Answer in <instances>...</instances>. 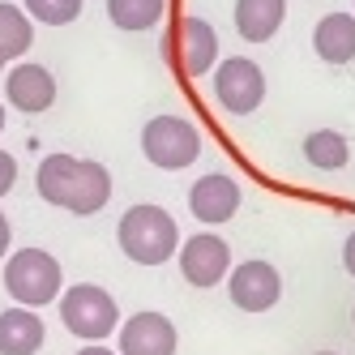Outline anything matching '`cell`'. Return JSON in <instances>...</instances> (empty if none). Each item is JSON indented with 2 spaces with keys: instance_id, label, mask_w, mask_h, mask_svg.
<instances>
[{
  "instance_id": "24",
  "label": "cell",
  "mask_w": 355,
  "mask_h": 355,
  "mask_svg": "<svg viewBox=\"0 0 355 355\" xmlns=\"http://www.w3.org/2000/svg\"><path fill=\"white\" fill-rule=\"evenodd\" d=\"M5 116H9V112H5V98H0V133H5Z\"/></svg>"
},
{
  "instance_id": "15",
  "label": "cell",
  "mask_w": 355,
  "mask_h": 355,
  "mask_svg": "<svg viewBox=\"0 0 355 355\" xmlns=\"http://www.w3.org/2000/svg\"><path fill=\"white\" fill-rule=\"evenodd\" d=\"M313 52L325 64H351L355 60V13H325L313 26Z\"/></svg>"
},
{
  "instance_id": "1",
  "label": "cell",
  "mask_w": 355,
  "mask_h": 355,
  "mask_svg": "<svg viewBox=\"0 0 355 355\" xmlns=\"http://www.w3.org/2000/svg\"><path fill=\"white\" fill-rule=\"evenodd\" d=\"M35 189L47 206L69 210L78 218L98 214L112 201V171L94 159H73V155H47L35 167Z\"/></svg>"
},
{
  "instance_id": "13",
  "label": "cell",
  "mask_w": 355,
  "mask_h": 355,
  "mask_svg": "<svg viewBox=\"0 0 355 355\" xmlns=\"http://www.w3.org/2000/svg\"><path fill=\"white\" fill-rule=\"evenodd\" d=\"M43 343H47V325L35 309L13 304V309L0 313V355H35L43 351Z\"/></svg>"
},
{
  "instance_id": "17",
  "label": "cell",
  "mask_w": 355,
  "mask_h": 355,
  "mask_svg": "<svg viewBox=\"0 0 355 355\" xmlns=\"http://www.w3.org/2000/svg\"><path fill=\"white\" fill-rule=\"evenodd\" d=\"M167 13V0H107V21L124 35L155 31Z\"/></svg>"
},
{
  "instance_id": "10",
  "label": "cell",
  "mask_w": 355,
  "mask_h": 355,
  "mask_svg": "<svg viewBox=\"0 0 355 355\" xmlns=\"http://www.w3.org/2000/svg\"><path fill=\"white\" fill-rule=\"evenodd\" d=\"M175 347H180V334H175L171 317H163L155 309L133 313L116 329V351L120 355H175Z\"/></svg>"
},
{
  "instance_id": "6",
  "label": "cell",
  "mask_w": 355,
  "mask_h": 355,
  "mask_svg": "<svg viewBox=\"0 0 355 355\" xmlns=\"http://www.w3.org/2000/svg\"><path fill=\"white\" fill-rule=\"evenodd\" d=\"M141 155L159 171H184L201 159V133L184 116H155L141 124Z\"/></svg>"
},
{
  "instance_id": "14",
  "label": "cell",
  "mask_w": 355,
  "mask_h": 355,
  "mask_svg": "<svg viewBox=\"0 0 355 355\" xmlns=\"http://www.w3.org/2000/svg\"><path fill=\"white\" fill-rule=\"evenodd\" d=\"M236 35L248 43H270L287 21V0H236Z\"/></svg>"
},
{
  "instance_id": "8",
  "label": "cell",
  "mask_w": 355,
  "mask_h": 355,
  "mask_svg": "<svg viewBox=\"0 0 355 355\" xmlns=\"http://www.w3.org/2000/svg\"><path fill=\"white\" fill-rule=\"evenodd\" d=\"M175 261H180V274H184L189 287L210 291V287L227 283V274H232V248H227V240L214 236V232H197V236H189L180 244Z\"/></svg>"
},
{
  "instance_id": "16",
  "label": "cell",
  "mask_w": 355,
  "mask_h": 355,
  "mask_svg": "<svg viewBox=\"0 0 355 355\" xmlns=\"http://www.w3.org/2000/svg\"><path fill=\"white\" fill-rule=\"evenodd\" d=\"M35 47V21L21 5L0 0V64H17L26 60Z\"/></svg>"
},
{
  "instance_id": "19",
  "label": "cell",
  "mask_w": 355,
  "mask_h": 355,
  "mask_svg": "<svg viewBox=\"0 0 355 355\" xmlns=\"http://www.w3.org/2000/svg\"><path fill=\"white\" fill-rule=\"evenodd\" d=\"M86 0H21V9L31 13V21L39 26H69V21L82 17Z\"/></svg>"
},
{
  "instance_id": "2",
  "label": "cell",
  "mask_w": 355,
  "mask_h": 355,
  "mask_svg": "<svg viewBox=\"0 0 355 355\" xmlns=\"http://www.w3.org/2000/svg\"><path fill=\"white\" fill-rule=\"evenodd\" d=\"M116 244L120 252L129 257L133 266H167L175 252H180V227H175V218L155 206V201H137V206H129L120 214L116 223Z\"/></svg>"
},
{
  "instance_id": "20",
  "label": "cell",
  "mask_w": 355,
  "mask_h": 355,
  "mask_svg": "<svg viewBox=\"0 0 355 355\" xmlns=\"http://www.w3.org/2000/svg\"><path fill=\"white\" fill-rule=\"evenodd\" d=\"M13 184H17V159L9 150H0V197H9Z\"/></svg>"
},
{
  "instance_id": "18",
  "label": "cell",
  "mask_w": 355,
  "mask_h": 355,
  "mask_svg": "<svg viewBox=\"0 0 355 355\" xmlns=\"http://www.w3.org/2000/svg\"><path fill=\"white\" fill-rule=\"evenodd\" d=\"M304 159H309V167H317V171H343L347 159H351V146L334 129H317V133L304 137Z\"/></svg>"
},
{
  "instance_id": "23",
  "label": "cell",
  "mask_w": 355,
  "mask_h": 355,
  "mask_svg": "<svg viewBox=\"0 0 355 355\" xmlns=\"http://www.w3.org/2000/svg\"><path fill=\"white\" fill-rule=\"evenodd\" d=\"M73 355H120V351H112V347H103V343H82Z\"/></svg>"
},
{
  "instance_id": "12",
  "label": "cell",
  "mask_w": 355,
  "mask_h": 355,
  "mask_svg": "<svg viewBox=\"0 0 355 355\" xmlns=\"http://www.w3.org/2000/svg\"><path fill=\"white\" fill-rule=\"evenodd\" d=\"M189 210L201 227H223L232 223L240 210V184L223 171H206L201 180L189 189Z\"/></svg>"
},
{
  "instance_id": "11",
  "label": "cell",
  "mask_w": 355,
  "mask_h": 355,
  "mask_svg": "<svg viewBox=\"0 0 355 355\" xmlns=\"http://www.w3.org/2000/svg\"><path fill=\"white\" fill-rule=\"evenodd\" d=\"M5 103L26 116H43L56 103V73L35 60H17L5 73Z\"/></svg>"
},
{
  "instance_id": "26",
  "label": "cell",
  "mask_w": 355,
  "mask_h": 355,
  "mask_svg": "<svg viewBox=\"0 0 355 355\" xmlns=\"http://www.w3.org/2000/svg\"><path fill=\"white\" fill-rule=\"evenodd\" d=\"M351 325H355V309H351Z\"/></svg>"
},
{
  "instance_id": "21",
  "label": "cell",
  "mask_w": 355,
  "mask_h": 355,
  "mask_svg": "<svg viewBox=\"0 0 355 355\" xmlns=\"http://www.w3.org/2000/svg\"><path fill=\"white\" fill-rule=\"evenodd\" d=\"M13 252V227H9V218H5V210H0V261H5Z\"/></svg>"
},
{
  "instance_id": "22",
  "label": "cell",
  "mask_w": 355,
  "mask_h": 355,
  "mask_svg": "<svg viewBox=\"0 0 355 355\" xmlns=\"http://www.w3.org/2000/svg\"><path fill=\"white\" fill-rule=\"evenodd\" d=\"M343 266H347V274L355 278V232L347 236V244H343Z\"/></svg>"
},
{
  "instance_id": "5",
  "label": "cell",
  "mask_w": 355,
  "mask_h": 355,
  "mask_svg": "<svg viewBox=\"0 0 355 355\" xmlns=\"http://www.w3.org/2000/svg\"><path fill=\"white\" fill-rule=\"evenodd\" d=\"M163 56L171 60V69L180 73V78H189V82L206 78V73H214L218 60H223L218 56V31L206 17H193V13L175 17L167 26V35H163Z\"/></svg>"
},
{
  "instance_id": "4",
  "label": "cell",
  "mask_w": 355,
  "mask_h": 355,
  "mask_svg": "<svg viewBox=\"0 0 355 355\" xmlns=\"http://www.w3.org/2000/svg\"><path fill=\"white\" fill-rule=\"evenodd\" d=\"M56 309H60V325L73 338H82V343H103V338H112L120 329V304L112 300L107 287H98V283L64 287V295L56 300Z\"/></svg>"
},
{
  "instance_id": "3",
  "label": "cell",
  "mask_w": 355,
  "mask_h": 355,
  "mask_svg": "<svg viewBox=\"0 0 355 355\" xmlns=\"http://www.w3.org/2000/svg\"><path fill=\"white\" fill-rule=\"evenodd\" d=\"M5 291L21 309H47L64 295V270L47 248H17L5 257Z\"/></svg>"
},
{
  "instance_id": "9",
  "label": "cell",
  "mask_w": 355,
  "mask_h": 355,
  "mask_svg": "<svg viewBox=\"0 0 355 355\" xmlns=\"http://www.w3.org/2000/svg\"><path fill=\"white\" fill-rule=\"evenodd\" d=\"M227 295H232V304L240 313H270L278 304V295H283V274L261 257L240 261L227 274Z\"/></svg>"
},
{
  "instance_id": "7",
  "label": "cell",
  "mask_w": 355,
  "mask_h": 355,
  "mask_svg": "<svg viewBox=\"0 0 355 355\" xmlns=\"http://www.w3.org/2000/svg\"><path fill=\"white\" fill-rule=\"evenodd\" d=\"M210 90L227 116H252L266 103V73L248 56H227L210 73Z\"/></svg>"
},
{
  "instance_id": "25",
  "label": "cell",
  "mask_w": 355,
  "mask_h": 355,
  "mask_svg": "<svg viewBox=\"0 0 355 355\" xmlns=\"http://www.w3.org/2000/svg\"><path fill=\"white\" fill-rule=\"evenodd\" d=\"M317 355H338V351H317Z\"/></svg>"
},
{
  "instance_id": "27",
  "label": "cell",
  "mask_w": 355,
  "mask_h": 355,
  "mask_svg": "<svg viewBox=\"0 0 355 355\" xmlns=\"http://www.w3.org/2000/svg\"><path fill=\"white\" fill-rule=\"evenodd\" d=\"M0 69H5V64H0Z\"/></svg>"
}]
</instances>
